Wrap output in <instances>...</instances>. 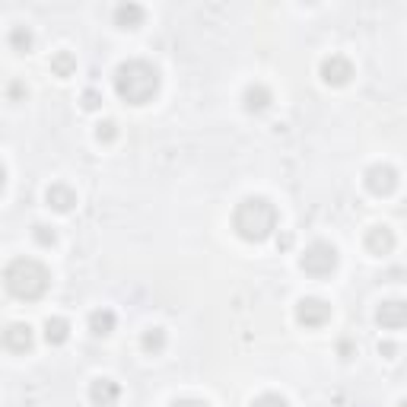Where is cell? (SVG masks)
<instances>
[{"label":"cell","instance_id":"cell-29","mask_svg":"<svg viewBox=\"0 0 407 407\" xmlns=\"http://www.w3.org/2000/svg\"><path fill=\"white\" fill-rule=\"evenodd\" d=\"M395 407H407V398H401V401H398V404H395Z\"/></svg>","mask_w":407,"mask_h":407},{"label":"cell","instance_id":"cell-19","mask_svg":"<svg viewBox=\"0 0 407 407\" xmlns=\"http://www.w3.org/2000/svg\"><path fill=\"white\" fill-rule=\"evenodd\" d=\"M76 70V58L70 51H58L54 58H51V74L54 76H70Z\"/></svg>","mask_w":407,"mask_h":407},{"label":"cell","instance_id":"cell-5","mask_svg":"<svg viewBox=\"0 0 407 407\" xmlns=\"http://www.w3.org/2000/svg\"><path fill=\"white\" fill-rule=\"evenodd\" d=\"M363 182H366V191L375 194V198H388L395 188H398V172L388 166V163H375L363 172Z\"/></svg>","mask_w":407,"mask_h":407},{"label":"cell","instance_id":"cell-18","mask_svg":"<svg viewBox=\"0 0 407 407\" xmlns=\"http://www.w3.org/2000/svg\"><path fill=\"white\" fill-rule=\"evenodd\" d=\"M166 331L163 328H147L143 331V337H140V347H143V353H150V357H156V353H163L166 350Z\"/></svg>","mask_w":407,"mask_h":407},{"label":"cell","instance_id":"cell-7","mask_svg":"<svg viewBox=\"0 0 407 407\" xmlns=\"http://www.w3.org/2000/svg\"><path fill=\"white\" fill-rule=\"evenodd\" d=\"M318 74H322V80L328 86H347L353 80V64L344 54H328L322 61V67H318Z\"/></svg>","mask_w":407,"mask_h":407},{"label":"cell","instance_id":"cell-3","mask_svg":"<svg viewBox=\"0 0 407 407\" xmlns=\"http://www.w3.org/2000/svg\"><path fill=\"white\" fill-rule=\"evenodd\" d=\"M3 286H7L10 296L35 302L48 293L51 271L42 261H35V258H13V261L3 267Z\"/></svg>","mask_w":407,"mask_h":407},{"label":"cell","instance_id":"cell-10","mask_svg":"<svg viewBox=\"0 0 407 407\" xmlns=\"http://www.w3.org/2000/svg\"><path fill=\"white\" fill-rule=\"evenodd\" d=\"M45 204H48L51 210H58V213H70V210L76 207V191L64 182H54V185H48V191H45Z\"/></svg>","mask_w":407,"mask_h":407},{"label":"cell","instance_id":"cell-13","mask_svg":"<svg viewBox=\"0 0 407 407\" xmlns=\"http://www.w3.org/2000/svg\"><path fill=\"white\" fill-rule=\"evenodd\" d=\"M366 251L369 255H391L395 251V233H391L388 226H373L369 233H366Z\"/></svg>","mask_w":407,"mask_h":407},{"label":"cell","instance_id":"cell-14","mask_svg":"<svg viewBox=\"0 0 407 407\" xmlns=\"http://www.w3.org/2000/svg\"><path fill=\"white\" fill-rule=\"evenodd\" d=\"M147 19V10L140 3H118L115 7V25L118 29H140Z\"/></svg>","mask_w":407,"mask_h":407},{"label":"cell","instance_id":"cell-9","mask_svg":"<svg viewBox=\"0 0 407 407\" xmlns=\"http://www.w3.org/2000/svg\"><path fill=\"white\" fill-rule=\"evenodd\" d=\"M271 102H274V92L267 90L264 83H251V86H245V92H242V108H245L249 115H261V112H267Z\"/></svg>","mask_w":407,"mask_h":407},{"label":"cell","instance_id":"cell-16","mask_svg":"<svg viewBox=\"0 0 407 407\" xmlns=\"http://www.w3.org/2000/svg\"><path fill=\"white\" fill-rule=\"evenodd\" d=\"M7 45L17 51V54H29V51H32V45H35L32 29H29V25H13V29H10V35H7Z\"/></svg>","mask_w":407,"mask_h":407},{"label":"cell","instance_id":"cell-6","mask_svg":"<svg viewBox=\"0 0 407 407\" xmlns=\"http://www.w3.org/2000/svg\"><path fill=\"white\" fill-rule=\"evenodd\" d=\"M328 318H331V306L318 296H306L296 302V322L302 328H322V324H328Z\"/></svg>","mask_w":407,"mask_h":407},{"label":"cell","instance_id":"cell-22","mask_svg":"<svg viewBox=\"0 0 407 407\" xmlns=\"http://www.w3.org/2000/svg\"><path fill=\"white\" fill-rule=\"evenodd\" d=\"M251 407H290V401L283 398V395H274V391H267L261 398L251 401Z\"/></svg>","mask_w":407,"mask_h":407},{"label":"cell","instance_id":"cell-8","mask_svg":"<svg viewBox=\"0 0 407 407\" xmlns=\"http://www.w3.org/2000/svg\"><path fill=\"white\" fill-rule=\"evenodd\" d=\"M375 322H379V328H385V331H398V328H404L407 324V302L404 300H385L382 306L375 309Z\"/></svg>","mask_w":407,"mask_h":407},{"label":"cell","instance_id":"cell-26","mask_svg":"<svg viewBox=\"0 0 407 407\" xmlns=\"http://www.w3.org/2000/svg\"><path fill=\"white\" fill-rule=\"evenodd\" d=\"M379 353H382L385 359H391V357H395V353H398V344H391V341H382V344H379Z\"/></svg>","mask_w":407,"mask_h":407},{"label":"cell","instance_id":"cell-23","mask_svg":"<svg viewBox=\"0 0 407 407\" xmlns=\"http://www.w3.org/2000/svg\"><path fill=\"white\" fill-rule=\"evenodd\" d=\"M80 102H83V108H86V112H96V108L102 105V96H99L96 90H86L83 96H80Z\"/></svg>","mask_w":407,"mask_h":407},{"label":"cell","instance_id":"cell-4","mask_svg":"<svg viewBox=\"0 0 407 407\" xmlns=\"http://www.w3.org/2000/svg\"><path fill=\"white\" fill-rule=\"evenodd\" d=\"M300 267L309 277H331L337 271V249L331 242H312L300 255Z\"/></svg>","mask_w":407,"mask_h":407},{"label":"cell","instance_id":"cell-21","mask_svg":"<svg viewBox=\"0 0 407 407\" xmlns=\"http://www.w3.org/2000/svg\"><path fill=\"white\" fill-rule=\"evenodd\" d=\"M96 140L99 143H115L118 140V125L115 121H99V125H96Z\"/></svg>","mask_w":407,"mask_h":407},{"label":"cell","instance_id":"cell-12","mask_svg":"<svg viewBox=\"0 0 407 407\" xmlns=\"http://www.w3.org/2000/svg\"><path fill=\"white\" fill-rule=\"evenodd\" d=\"M32 344H35V331L23 322L10 324L7 331H3V347L13 350V353H25V350H32Z\"/></svg>","mask_w":407,"mask_h":407},{"label":"cell","instance_id":"cell-20","mask_svg":"<svg viewBox=\"0 0 407 407\" xmlns=\"http://www.w3.org/2000/svg\"><path fill=\"white\" fill-rule=\"evenodd\" d=\"M32 239L39 242V245H45V249H51V245L58 242V233H54L51 226H45V223H35L32 226Z\"/></svg>","mask_w":407,"mask_h":407},{"label":"cell","instance_id":"cell-25","mask_svg":"<svg viewBox=\"0 0 407 407\" xmlns=\"http://www.w3.org/2000/svg\"><path fill=\"white\" fill-rule=\"evenodd\" d=\"M337 353H341V359H353V357H357V350H353V344H350V341L337 344Z\"/></svg>","mask_w":407,"mask_h":407},{"label":"cell","instance_id":"cell-28","mask_svg":"<svg viewBox=\"0 0 407 407\" xmlns=\"http://www.w3.org/2000/svg\"><path fill=\"white\" fill-rule=\"evenodd\" d=\"M10 99H13V102H17V99H23V96H25V86L23 83H10Z\"/></svg>","mask_w":407,"mask_h":407},{"label":"cell","instance_id":"cell-27","mask_svg":"<svg viewBox=\"0 0 407 407\" xmlns=\"http://www.w3.org/2000/svg\"><path fill=\"white\" fill-rule=\"evenodd\" d=\"M277 249H280V251L293 249V233H280V236H277Z\"/></svg>","mask_w":407,"mask_h":407},{"label":"cell","instance_id":"cell-15","mask_svg":"<svg viewBox=\"0 0 407 407\" xmlns=\"http://www.w3.org/2000/svg\"><path fill=\"white\" fill-rule=\"evenodd\" d=\"M67 337H70V322L61 315H51L48 322H45V341H48L51 347H61V344H67Z\"/></svg>","mask_w":407,"mask_h":407},{"label":"cell","instance_id":"cell-2","mask_svg":"<svg viewBox=\"0 0 407 407\" xmlns=\"http://www.w3.org/2000/svg\"><path fill=\"white\" fill-rule=\"evenodd\" d=\"M159 70L150 64V61H125V64L115 70V92L127 105H147V102L156 99L159 92Z\"/></svg>","mask_w":407,"mask_h":407},{"label":"cell","instance_id":"cell-1","mask_svg":"<svg viewBox=\"0 0 407 407\" xmlns=\"http://www.w3.org/2000/svg\"><path fill=\"white\" fill-rule=\"evenodd\" d=\"M277 223H280V213H277L274 204L267 198H261V194L242 198L233 210V229L245 242H264L267 236L277 229Z\"/></svg>","mask_w":407,"mask_h":407},{"label":"cell","instance_id":"cell-24","mask_svg":"<svg viewBox=\"0 0 407 407\" xmlns=\"http://www.w3.org/2000/svg\"><path fill=\"white\" fill-rule=\"evenodd\" d=\"M169 407H210L207 401H200V398H178V401H172Z\"/></svg>","mask_w":407,"mask_h":407},{"label":"cell","instance_id":"cell-17","mask_svg":"<svg viewBox=\"0 0 407 407\" xmlns=\"http://www.w3.org/2000/svg\"><path fill=\"white\" fill-rule=\"evenodd\" d=\"M90 331L96 337H108V334L115 331V312L112 309H96L90 312Z\"/></svg>","mask_w":407,"mask_h":407},{"label":"cell","instance_id":"cell-11","mask_svg":"<svg viewBox=\"0 0 407 407\" xmlns=\"http://www.w3.org/2000/svg\"><path fill=\"white\" fill-rule=\"evenodd\" d=\"M118 398H121V385L115 379H96V382H90V401L96 407H115Z\"/></svg>","mask_w":407,"mask_h":407}]
</instances>
